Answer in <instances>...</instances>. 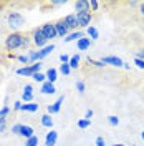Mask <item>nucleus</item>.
Instances as JSON below:
<instances>
[{
    "mask_svg": "<svg viewBox=\"0 0 144 146\" xmlns=\"http://www.w3.org/2000/svg\"><path fill=\"white\" fill-rule=\"evenodd\" d=\"M5 46L9 50H18V48H28L30 46V36L27 33H10L5 40Z\"/></svg>",
    "mask_w": 144,
    "mask_h": 146,
    "instance_id": "1",
    "label": "nucleus"
},
{
    "mask_svg": "<svg viewBox=\"0 0 144 146\" xmlns=\"http://www.w3.org/2000/svg\"><path fill=\"white\" fill-rule=\"evenodd\" d=\"M7 22H9V25L12 28H20L22 25H25V18L18 12H10L7 15Z\"/></svg>",
    "mask_w": 144,
    "mask_h": 146,
    "instance_id": "2",
    "label": "nucleus"
},
{
    "mask_svg": "<svg viewBox=\"0 0 144 146\" xmlns=\"http://www.w3.org/2000/svg\"><path fill=\"white\" fill-rule=\"evenodd\" d=\"M46 42H48V40H46L43 30H42V28H35V30H33V45H36L40 50H42L43 46H46L45 45Z\"/></svg>",
    "mask_w": 144,
    "mask_h": 146,
    "instance_id": "3",
    "label": "nucleus"
},
{
    "mask_svg": "<svg viewBox=\"0 0 144 146\" xmlns=\"http://www.w3.org/2000/svg\"><path fill=\"white\" fill-rule=\"evenodd\" d=\"M40 62L38 63H33V65H28V66H23V68H18L17 73L18 75H22V76H33L35 73L40 72Z\"/></svg>",
    "mask_w": 144,
    "mask_h": 146,
    "instance_id": "4",
    "label": "nucleus"
},
{
    "mask_svg": "<svg viewBox=\"0 0 144 146\" xmlns=\"http://www.w3.org/2000/svg\"><path fill=\"white\" fill-rule=\"evenodd\" d=\"M75 17H76V23H78V27H88V25L91 23L93 15H91V12L88 10V12H78Z\"/></svg>",
    "mask_w": 144,
    "mask_h": 146,
    "instance_id": "5",
    "label": "nucleus"
},
{
    "mask_svg": "<svg viewBox=\"0 0 144 146\" xmlns=\"http://www.w3.org/2000/svg\"><path fill=\"white\" fill-rule=\"evenodd\" d=\"M42 30H43V33H45L46 40H52V38H56V36H58V33H56V27H55L53 22L45 23V25L42 27Z\"/></svg>",
    "mask_w": 144,
    "mask_h": 146,
    "instance_id": "6",
    "label": "nucleus"
},
{
    "mask_svg": "<svg viewBox=\"0 0 144 146\" xmlns=\"http://www.w3.org/2000/svg\"><path fill=\"white\" fill-rule=\"evenodd\" d=\"M55 27H56V33L58 36H68V32H70V28L66 27V23H65V20H58V22H55Z\"/></svg>",
    "mask_w": 144,
    "mask_h": 146,
    "instance_id": "7",
    "label": "nucleus"
},
{
    "mask_svg": "<svg viewBox=\"0 0 144 146\" xmlns=\"http://www.w3.org/2000/svg\"><path fill=\"white\" fill-rule=\"evenodd\" d=\"M101 62L104 65H113V66H123L124 65V62L121 58H118V56H104Z\"/></svg>",
    "mask_w": 144,
    "mask_h": 146,
    "instance_id": "8",
    "label": "nucleus"
},
{
    "mask_svg": "<svg viewBox=\"0 0 144 146\" xmlns=\"http://www.w3.org/2000/svg\"><path fill=\"white\" fill-rule=\"evenodd\" d=\"M63 101H65V96H60L53 105H50V106H48V115H55V113H58L60 108H61V103H63Z\"/></svg>",
    "mask_w": 144,
    "mask_h": 146,
    "instance_id": "9",
    "label": "nucleus"
},
{
    "mask_svg": "<svg viewBox=\"0 0 144 146\" xmlns=\"http://www.w3.org/2000/svg\"><path fill=\"white\" fill-rule=\"evenodd\" d=\"M20 136H23L25 139H28V138L35 136V133H33V128L28 126V125H22V129H20Z\"/></svg>",
    "mask_w": 144,
    "mask_h": 146,
    "instance_id": "10",
    "label": "nucleus"
},
{
    "mask_svg": "<svg viewBox=\"0 0 144 146\" xmlns=\"http://www.w3.org/2000/svg\"><path fill=\"white\" fill-rule=\"evenodd\" d=\"M56 139H58V133L56 131H50L45 138V146H55L56 145Z\"/></svg>",
    "mask_w": 144,
    "mask_h": 146,
    "instance_id": "11",
    "label": "nucleus"
},
{
    "mask_svg": "<svg viewBox=\"0 0 144 146\" xmlns=\"http://www.w3.org/2000/svg\"><path fill=\"white\" fill-rule=\"evenodd\" d=\"M75 9H76V13H78V12H88V10H90V2H86V0L75 2Z\"/></svg>",
    "mask_w": 144,
    "mask_h": 146,
    "instance_id": "12",
    "label": "nucleus"
},
{
    "mask_svg": "<svg viewBox=\"0 0 144 146\" xmlns=\"http://www.w3.org/2000/svg\"><path fill=\"white\" fill-rule=\"evenodd\" d=\"M63 20H65L66 27L70 28V30H73V28H78V23H76V17H75V15H66Z\"/></svg>",
    "mask_w": 144,
    "mask_h": 146,
    "instance_id": "13",
    "label": "nucleus"
},
{
    "mask_svg": "<svg viewBox=\"0 0 144 146\" xmlns=\"http://www.w3.org/2000/svg\"><path fill=\"white\" fill-rule=\"evenodd\" d=\"M90 46H91V40H90V38H85V36H83V38L78 40V50H80V52L88 50Z\"/></svg>",
    "mask_w": 144,
    "mask_h": 146,
    "instance_id": "14",
    "label": "nucleus"
},
{
    "mask_svg": "<svg viewBox=\"0 0 144 146\" xmlns=\"http://www.w3.org/2000/svg\"><path fill=\"white\" fill-rule=\"evenodd\" d=\"M55 85L50 82H45L43 85H42V93H45V95H53L55 93Z\"/></svg>",
    "mask_w": 144,
    "mask_h": 146,
    "instance_id": "15",
    "label": "nucleus"
},
{
    "mask_svg": "<svg viewBox=\"0 0 144 146\" xmlns=\"http://www.w3.org/2000/svg\"><path fill=\"white\" fill-rule=\"evenodd\" d=\"M55 50V45H46V46H43L40 52H38V60H42V58H45L46 55H50L52 52Z\"/></svg>",
    "mask_w": 144,
    "mask_h": 146,
    "instance_id": "16",
    "label": "nucleus"
},
{
    "mask_svg": "<svg viewBox=\"0 0 144 146\" xmlns=\"http://www.w3.org/2000/svg\"><path fill=\"white\" fill-rule=\"evenodd\" d=\"M36 110H38V105H36V103H25V105H22V111H30V113H35Z\"/></svg>",
    "mask_w": 144,
    "mask_h": 146,
    "instance_id": "17",
    "label": "nucleus"
},
{
    "mask_svg": "<svg viewBox=\"0 0 144 146\" xmlns=\"http://www.w3.org/2000/svg\"><path fill=\"white\" fill-rule=\"evenodd\" d=\"M83 38V33L81 32H75V33H70L68 36H65V42L68 43V42H73V40H80Z\"/></svg>",
    "mask_w": 144,
    "mask_h": 146,
    "instance_id": "18",
    "label": "nucleus"
},
{
    "mask_svg": "<svg viewBox=\"0 0 144 146\" xmlns=\"http://www.w3.org/2000/svg\"><path fill=\"white\" fill-rule=\"evenodd\" d=\"M56 75H58V72H56L55 68H50V70L46 72V78H48V82L55 83V82H56Z\"/></svg>",
    "mask_w": 144,
    "mask_h": 146,
    "instance_id": "19",
    "label": "nucleus"
},
{
    "mask_svg": "<svg viewBox=\"0 0 144 146\" xmlns=\"http://www.w3.org/2000/svg\"><path fill=\"white\" fill-rule=\"evenodd\" d=\"M42 125L46 126V128H52L53 126V119H52V116H50V115H43V116H42Z\"/></svg>",
    "mask_w": 144,
    "mask_h": 146,
    "instance_id": "20",
    "label": "nucleus"
},
{
    "mask_svg": "<svg viewBox=\"0 0 144 146\" xmlns=\"http://www.w3.org/2000/svg\"><path fill=\"white\" fill-rule=\"evenodd\" d=\"M70 66L71 68H78L80 66V55H73L70 58Z\"/></svg>",
    "mask_w": 144,
    "mask_h": 146,
    "instance_id": "21",
    "label": "nucleus"
},
{
    "mask_svg": "<svg viewBox=\"0 0 144 146\" xmlns=\"http://www.w3.org/2000/svg\"><path fill=\"white\" fill-rule=\"evenodd\" d=\"M88 35L91 36V40H96V38L99 36V33H98V30H96L94 27H88Z\"/></svg>",
    "mask_w": 144,
    "mask_h": 146,
    "instance_id": "22",
    "label": "nucleus"
},
{
    "mask_svg": "<svg viewBox=\"0 0 144 146\" xmlns=\"http://www.w3.org/2000/svg\"><path fill=\"white\" fill-rule=\"evenodd\" d=\"M32 78H33V80H35V82H38V83H45V78H46V75H43V73H35V75H33V76H32Z\"/></svg>",
    "mask_w": 144,
    "mask_h": 146,
    "instance_id": "23",
    "label": "nucleus"
},
{
    "mask_svg": "<svg viewBox=\"0 0 144 146\" xmlns=\"http://www.w3.org/2000/svg\"><path fill=\"white\" fill-rule=\"evenodd\" d=\"M38 145V136H32L25 139V146H36Z\"/></svg>",
    "mask_w": 144,
    "mask_h": 146,
    "instance_id": "24",
    "label": "nucleus"
},
{
    "mask_svg": "<svg viewBox=\"0 0 144 146\" xmlns=\"http://www.w3.org/2000/svg\"><path fill=\"white\" fill-rule=\"evenodd\" d=\"M60 72L63 73V75H70V72H71V66H70V63H63L61 66H60Z\"/></svg>",
    "mask_w": 144,
    "mask_h": 146,
    "instance_id": "25",
    "label": "nucleus"
},
{
    "mask_svg": "<svg viewBox=\"0 0 144 146\" xmlns=\"http://www.w3.org/2000/svg\"><path fill=\"white\" fill-rule=\"evenodd\" d=\"M28 60H30V63H33V62L38 63V62H40V60H38V52H30V53H28Z\"/></svg>",
    "mask_w": 144,
    "mask_h": 146,
    "instance_id": "26",
    "label": "nucleus"
},
{
    "mask_svg": "<svg viewBox=\"0 0 144 146\" xmlns=\"http://www.w3.org/2000/svg\"><path fill=\"white\" fill-rule=\"evenodd\" d=\"M9 113H10V108L7 106V105H5L3 108L0 110V119H2V118H5V119H7V115H9Z\"/></svg>",
    "mask_w": 144,
    "mask_h": 146,
    "instance_id": "27",
    "label": "nucleus"
},
{
    "mask_svg": "<svg viewBox=\"0 0 144 146\" xmlns=\"http://www.w3.org/2000/svg\"><path fill=\"white\" fill-rule=\"evenodd\" d=\"M90 125H91V121H90V119H80V121H78V126L83 128V129H85V128H88Z\"/></svg>",
    "mask_w": 144,
    "mask_h": 146,
    "instance_id": "28",
    "label": "nucleus"
},
{
    "mask_svg": "<svg viewBox=\"0 0 144 146\" xmlns=\"http://www.w3.org/2000/svg\"><path fill=\"white\" fill-rule=\"evenodd\" d=\"M5 129H7V119L2 118V119H0V133H3Z\"/></svg>",
    "mask_w": 144,
    "mask_h": 146,
    "instance_id": "29",
    "label": "nucleus"
},
{
    "mask_svg": "<svg viewBox=\"0 0 144 146\" xmlns=\"http://www.w3.org/2000/svg\"><path fill=\"white\" fill-rule=\"evenodd\" d=\"M32 91H33V86H32V85H25V88H23V93H25V95H33Z\"/></svg>",
    "mask_w": 144,
    "mask_h": 146,
    "instance_id": "30",
    "label": "nucleus"
},
{
    "mask_svg": "<svg viewBox=\"0 0 144 146\" xmlns=\"http://www.w3.org/2000/svg\"><path fill=\"white\" fill-rule=\"evenodd\" d=\"M109 123H111L113 126H118V123H119V118H118V116H114V115H113V116H109Z\"/></svg>",
    "mask_w": 144,
    "mask_h": 146,
    "instance_id": "31",
    "label": "nucleus"
},
{
    "mask_svg": "<svg viewBox=\"0 0 144 146\" xmlns=\"http://www.w3.org/2000/svg\"><path fill=\"white\" fill-rule=\"evenodd\" d=\"M20 129H22V125H13L12 126V133L13 135H20Z\"/></svg>",
    "mask_w": 144,
    "mask_h": 146,
    "instance_id": "32",
    "label": "nucleus"
},
{
    "mask_svg": "<svg viewBox=\"0 0 144 146\" xmlns=\"http://www.w3.org/2000/svg\"><path fill=\"white\" fill-rule=\"evenodd\" d=\"M70 58H71V56H68L66 53L60 55V60H61V63H70Z\"/></svg>",
    "mask_w": 144,
    "mask_h": 146,
    "instance_id": "33",
    "label": "nucleus"
},
{
    "mask_svg": "<svg viewBox=\"0 0 144 146\" xmlns=\"http://www.w3.org/2000/svg\"><path fill=\"white\" fill-rule=\"evenodd\" d=\"M88 63L94 65V66H104V63H103V62H98V60H91V58H88Z\"/></svg>",
    "mask_w": 144,
    "mask_h": 146,
    "instance_id": "34",
    "label": "nucleus"
},
{
    "mask_svg": "<svg viewBox=\"0 0 144 146\" xmlns=\"http://www.w3.org/2000/svg\"><path fill=\"white\" fill-rule=\"evenodd\" d=\"M18 62H22V63H30L28 55H20V56H18Z\"/></svg>",
    "mask_w": 144,
    "mask_h": 146,
    "instance_id": "35",
    "label": "nucleus"
},
{
    "mask_svg": "<svg viewBox=\"0 0 144 146\" xmlns=\"http://www.w3.org/2000/svg\"><path fill=\"white\" fill-rule=\"evenodd\" d=\"M134 63H136V66H137V68H143V70H144V60H139V58H136Z\"/></svg>",
    "mask_w": 144,
    "mask_h": 146,
    "instance_id": "36",
    "label": "nucleus"
},
{
    "mask_svg": "<svg viewBox=\"0 0 144 146\" xmlns=\"http://www.w3.org/2000/svg\"><path fill=\"white\" fill-rule=\"evenodd\" d=\"M76 90L80 91V93H83V91H85V83H83V82H78V83H76Z\"/></svg>",
    "mask_w": 144,
    "mask_h": 146,
    "instance_id": "37",
    "label": "nucleus"
},
{
    "mask_svg": "<svg viewBox=\"0 0 144 146\" xmlns=\"http://www.w3.org/2000/svg\"><path fill=\"white\" fill-rule=\"evenodd\" d=\"M98 7H99V3L96 2V0H91V2H90V9H93V10H98Z\"/></svg>",
    "mask_w": 144,
    "mask_h": 146,
    "instance_id": "38",
    "label": "nucleus"
},
{
    "mask_svg": "<svg viewBox=\"0 0 144 146\" xmlns=\"http://www.w3.org/2000/svg\"><path fill=\"white\" fill-rule=\"evenodd\" d=\"M93 118V110H86V115H85V119H90Z\"/></svg>",
    "mask_w": 144,
    "mask_h": 146,
    "instance_id": "39",
    "label": "nucleus"
},
{
    "mask_svg": "<svg viewBox=\"0 0 144 146\" xmlns=\"http://www.w3.org/2000/svg\"><path fill=\"white\" fill-rule=\"evenodd\" d=\"M96 146H104V139L99 136V138H96Z\"/></svg>",
    "mask_w": 144,
    "mask_h": 146,
    "instance_id": "40",
    "label": "nucleus"
},
{
    "mask_svg": "<svg viewBox=\"0 0 144 146\" xmlns=\"http://www.w3.org/2000/svg\"><path fill=\"white\" fill-rule=\"evenodd\" d=\"M13 108H15V110H22V103H20V101H15Z\"/></svg>",
    "mask_w": 144,
    "mask_h": 146,
    "instance_id": "41",
    "label": "nucleus"
},
{
    "mask_svg": "<svg viewBox=\"0 0 144 146\" xmlns=\"http://www.w3.org/2000/svg\"><path fill=\"white\" fill-rule=\"evenodd\" d=\"M136 58H139V60H144V50H143V52H139V53L136 55Z\"/></svg>",
    "mask_w": 144,
    "mask_h": 146,
    "instance_id": "42",
    "label": "nucleus"
},
{
    "mask_svg": "<svg viewBox=\"0 0 144 146\" xmlns=\"http://www.w3.org/2000/svg\"><path fill=\"white\" fill-rule=\"evenodd\" d=\"M139 12L144 15V2H141V3H139Z\"/></svg>",
    "mask_w": 144,
    "mask_h": 146,
    "instance_id": "43",
    "label": "nucleus"
},
{
    "mask_svg": "<svg viewBox=\"0 0 144 146\" xmlns=\"http://www.w3.org/2000/svg\"><path fill=\"white\" fill-rule=\"evenodd\" d=\"M5 5H7V3H5V2H0V12H2V10L5 9Z\"/></svg>",
    "mask_w": 144,
    "mask_h": 146,
    "instance_id": "44",
    "label": "nucleus"
},
{
    "mask_svg": "<svg viewBox=\"0 0 144 146\" xmlns=\"http://www.w3.org/2000/svg\"><path fill=\"white\" fill-rule=\"evenodd\" d=\"M141 138H143V139H144V131H143V133H141Z\"/></svg>",
    "mask_w": 144,
    "mask_h": 146,
    "instance_id": "45",
    "label": "nucleus"
},
{
    "mask_svg": "<svg viewBox=\"0 0 144 146\" xmlns=\"http://www.w3.org/2000/svg\"><path fill=\"white\" fill-rule=\"evenodd\" d=\"M113 146H124V145H113Z\"/></svg>",
    "mask_w": 144,
    "mask_h": 146,
    "instance_id": "46",
    "label": "nucleus"
}]
</instances>
